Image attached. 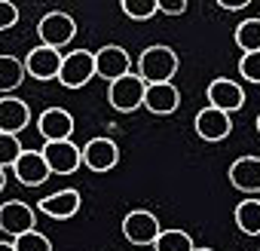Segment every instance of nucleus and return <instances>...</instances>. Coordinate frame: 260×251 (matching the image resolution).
Listing matches in <instances>:
<instances>
[{
	"label": "nucleus",
	"instance_id": "5701e85b",
	"mask_svg": "<svg viewBox=\"0 0 260 251\" xmlns=\"http://www.w3.org/2000/svg\"><path fill=\"white\" fill-rule=\"evenodd\" d=\"M22 144H19V135H10V132H0V169H13L16 160L22 156Z\"/></svg>",
	"mask_w": 260,
	"mask_h": 251
},
{
	"label": "nucleus",
	"instance_id": "4468645a",
	"mask_svg": "<svg viewBox=\"0 0 260 251\" xmlns=\"http://www.w3.org/2000/svg\"><path fill=\"white\" fill-rule=\"evenodd\" d=\"M13 175H16L25 187H40L52 172H49V166H46L43 150H22V156H19L16 166H13Z\"/></svg>",
	"mask_w": 260,
	"mask_h": 251
},
{
	"label": "nucleus",
	"instance_id": "423d86ee",
	"mask_svg": "<svg viewBox=\"0 0 260 251\" xmlns=\"http://www.w3.org/2000/svg\"><path fill=\"white\" fill-rule=\"evenodd\" d=\"M43 156L52 175H74L83 166V150L74 141H46Z\"/></svg>",
	"mask_w": 260,
	"mask_h": 251
},
{
	"label": "nucleus",
	"instance_id": "39448f33",
	"mask_svg": "<svg viewBox=\"0 0 260 251\" xmlns=\"http://www.w3.org/2000/svg\"><path fill=\"white\" fill-rule=\"evenodd\" d=\"M37 34H40L43 46L61 49V46H68V43L74 40V34H77V22H74L68 13H58V10H55V13H46V16L40 19Z\"/></svg>",
	"mask_w": 260,
	"mask_h": 251
},
{
	"label": "nucleus",
	"instance_id": "dca6fc26",
	"mask_svg": "<svg viewBox=\"0 0 260 251\" xmlns=\"http://www.w3.org/2000/svg\"><path fill=\"white\" fill-rule=\"evenodd\" d=\"M80 205H83V199H80V190H74V187L58 190V193H49V196L40 199V211L49 214L52 221H68V217H74V214L80 211Z\"/></svg>",
	"mask_w": 260,
	"mask_h": 251
},
{
	"label": "nucleus",
	"instance_id": "1a4fd4ad",
	"mask_svg": "<svg viewBox=\"0 0 260 251\" xmlns=\"http://www.w3.org/2000/svg\"><path fill=\"white\" fill-rule=\"evenodd\" d=\"M205 95H208V107H217L223 113H233V110L245 107V89L236 80H226V77H214L208 83Z\"/></svg>",
	"mask_w": 260,
	"mask_h": 251
},
{
	"label": "nucleus",
	"instance_id": "c85d7f7f",
	"mask_svg": "<svg viewBox=\"0 0 260 251\" xmlns=\"http://www.w3.org/2000/svg\"><path fill=\"white\" fill-rule=\"evenodd\" d=\"M217 7H220V10H226V13H236V10L248 7V0H236V4H226V0H217Z\"/></svg>",
	"mask_w": 260,
	"mask_h": 251
},
{
	"label": "nucleus",
	"instance_id": "f8f14e48",
	"mask_svg": "<svg viewBox=\"0 0 260 251\" xmlns=\"http://www.w3.org/2000/svg\"><path fill=\"white\" fill-rule=\"evenodd\" d=\"M116 163H119V147H116L113 138L98 135V138L86 141V147H83V166L86 169H92V172H110V169H116Z\"/></svg>",
	"mask_w": 260,
	"mask_h": 251
},
{
	"label": "nucleus",
	"instance_id": "473e14b6",
	"mask_svg": "<svg viewBox=\"0 0 260 251\" xmlns=\"http://www.w3.org/2000/svg\"><path fill=\"white\" fill-rule=\"evenodd\" d=\"M257 132H260V116H257Z\"/></svg>",
	"mask_w": 260,
	"mask_h": 251
},
{
	"label": "nucleus",
	"instance_id": "a878e982",
	"mask_svg": "<svg viewBox=\"0 0 260 251\" xmlns=\"http://www.w3.org/2000/svg\"><path fill=\"white\" fill-rule=\"evenodd\" d=\"M239 74H242V80L260 83V52H248V55H242V61H239Z\"/></svg>",
	"mask_w": 260,
	"mask_h": 251
},
{
	"label": "nucleus",
	"instance_id": "f3484780",
	"mask_svg": "<svg viewBox=\"0 0 260 251\" xmlns=\"http://www.w3.org/2000/svg\"><path fill=\"white\" fill-rule=\"evenodd\" d=\"M28 122H31V107L22 98H13V95L0 98V132L19 135L22 129H28Z\"/></svg>",
	"mask_w": 260,
	"mask_h": 251
},
{
	"label": "nucleus",
	"instance_id": "7ed1b4c3",
	"mask_svg": "<svg viewBox=\"0 0 260 251\" xmlns=\"http://www.w3.org/2000/svg\"><path fill=\"white\" fill-rule=\"evenodd\" d=\"M95 77V52L89 49H74L64 55L61 71H58V83L64 89H80Z\"/></svg>",
	"mask_w": 260,
	"mask_h": 251
},
{
	"label": "nucleus",
	"instance_id": "ddd939ff",
	"mask_svg": "<svg viewBox=\"0 0 260 251\" xmlns=\"http://www.w3.org/2000/svg\"><path fill=\"white\" fill-rule=\"evenodd\" d=\"M37 129L46 141H71L74 135V116L64 107H46L37 116Z\"/></svg>",
	"mask_w": 260,
	"mask_h": 251
},
{
	"label": "nucleus",
	"instance_id": "7c9ffc66",
	"mask_svg": "<svg viewBox=\"0 0 260 251\" xmlns=\"http://www.w3.org/2000/svg\"><path fill=\"white\" fill-rule=\"evenodd\" d=\"M0 251H16V245L13 242H0Z\"/></svg>",
	"mask_w": 260,
	"mask_h": 251
},
{
	"label": "nucleus",
	"instance_id": "6ab92c4d",
	"mask_svg": "<svg viewBox=\"0 0 260 251\" xmlns=\"http://www.w3.org/2000/svg\"><path fill=\"white\" fill-rule=\"evenodd\" d=\"M236 227L245 236H260V199L248 196L245 202L236 205Z\"/></svg>",
	"mask_w": 260,
	"mask_h": 251
},
{
	"label": "nucleus",
	"instance_id": "0eeeda50",
	"mask_svg": "<svg viewBox=\"0 0 260 251\" xmlns=\"http://www.w3.org/2000/svg\"><path fill=\"white\" fill-rule=\"evenodd\" d=\"M37 227V214L28 202L22 199H10L0 205V230H4L7 236H22V233H31Z\"/></svg>",
	"mask_w": 260,
	"mask_h": 251
},
{
	"label": "nucleus",
	"instance_id": "412c9836",
	"mask_svg": "<svg viewBox=\"0 0 260 251\" xmlns=\"http://www.w3.org/2000/svg\"><path fill=\"white\" fill-rule=\"evenodd\" d=\"M236 46L248 55V52H260V19H245L236 28Z\"/></svg>",
	"mask_w": 260,
	"mask_h": 251
},
{
	"label": "nucleus",
	"instance_id": "9d476101",
	"mask_svg": "<svg viewBox=\"0 0 260 251\" xmlns=\"http://www.w3.org/2000/svg\"><path fill=\"white\" fill-rule=\"evenodd\" d=\"M95 74L104 77V80H119L125 74H132V58H128V52L116 43H107L95 52Z\"/></svg>",
	"mask_w": 260,
	"mask_h": 251
},
{
	"label": "nucleus",
	"instance_id": "20e7f679",
	"mask_svg": "<svg viewBox=\"0 0 260 251\" xmlns=\"http://www.w3.org/2000/svg\"><path fill=\"white\" fill-rule=\"evenodd\" d=\"M159 233H162V227H159L156 214L147 211V208L128 211V214L122 217V236L132 242V245H153Z\"/></svg>",
	"mask_w": 260,
	"mask_h": 251
},
{
	"label": "nucleus",
	"instance_id": "a211bd4d",
	"mask_svg": "<svg viewBox=\"0 0 260 251\" xmlns=\"http://www.w3.org/2000/svg\"><path fill=\"white\" fill-rule=\"evenodd\" d=\"M178 104H181V92L175 83H156V86H147V92H144V107L156 116L175 113Z\"/></svg>",
	"mask_w": 260,
	"mask_h": 251
},
{
	"label": "nucleus",
	"instance_id": "2eb2a0df",
	"mask_svg": "<svg viewBox=\"0 0 260 251\" xmlns=\"http://www.w3.org/2000/svg\"><path fill=\"white\" fill-rule=\"evenodd\" d=\"M226 178H230V184H233L236 190H242V193H248V196L260 193V156H239V160L230 166Z\"/></svg>",
	"mask_w": 260,
	"mask_h": 251
},
{
	"label": "nucleus",
	"instance_id": "4be33fe9",
	"mask_svg": "<svg viewBox=\"0 0 260 251\" xmlns=\"http://www.w3.org/2000/svg\"><path fill=\"white\" fill-rule=\"evenodd\" d=\"M193 239L184 230H162L153 242V251H193Z\"/></svg>",
	"mask_w": 260,
	"mask_h": 251
},
{
	"label": "nucleus",
	"instance_id": "6e6552de",
	"mask_svg": "<svg viewBox=\"0 0 260 251\" xmlns=\"http://www.w3.org/2000/svg\"><path fill=\"white\" fill-rule=\"evenodd\" d=\"M61 49H52V46H34L28 55H25V74H31L34 80H58V71H61Z\"/></svg>",
	"mask_w": 260,
	"mask_h": 251
},
{
	"label": "nucleus",
	"instance_id": "b1692460",
	"mask_svg": "<svg viewBox=\"0 0 260 251\" xmlns=\"http://www.w3.org/2000/svg\"><path fill=\"white\" fill-rule=\"evenodd\" d=\"M122 13L132 19V22H147V19H153L159 10H156V0H122Z\"/></svg>",
	"mask_w": 260,
	"mask_h": 251
},
{
	"label": "nucleus",
	"instance_id": "f257e3e1",
	"mask_svg": "<svg viewBox=\"0 0 260 251\" xmlns=\"http://www.w3.org/2000/svg\"><path fill=\"white\" fill-rule=\"evenodd\" d=\"M181 68V58L172 46H147L138 58V77L147 83V86H156V83H172V77L178 74Z\"/></svg>",
	"mask_w": 260,
	"mask_h": 251
},
{
	"label": "nucleus",
	"instance_id": "393cba45",
	"mask_svg": "<svg viewBox=\"0 0 260 251\" xmlns=\"http://www.w3.org/2000/svg\"><path fill=\"white\" fill-rule=\"evenodd\" d=\"M13 245H16V251H52V242H49L43 233H37V230L16 236Z\"/></svg>",
	"mask_w": 260,
	"mask_h": 251
},
{
	"label": "nucleus",
	"instance_id": "c756f323",
	"mask_svg": "<svg viewBox=\"0 0 260 251\" xmlns=\"http://www.w3.org/2000/svg\"><path fill=\"white\" fill-rule=\"evenodd\" d=\"M4 187H7V169H0V193H4Z\"/></svg>",
	"mask_w": 260,
	"mask_h": 251
},
{
	"label": "nucleus",
	"instance_id": "bb28decb",
	"mask_svg": "<svg viewBox=\"0 0 260 251\" xmlns=\"http://www.w3.org/2000/svg\"><path fill=\"white\" fill-rule=\"evenodd\" d=\"M19 22V7L10 0H0V31H10Z\"/></svg>",
	"mask_w": 260,
	"mask_h": 251
},
{
	"label": "nucleus",
	"instance_id": "2f4dec72",
	"mask_svg": "<svg viewBox=\"0 0 260 251\" xmlns=\"http://www.w3.org/2000/svg\"><path fill=\"white\" fill-rule=\"evenodd\" d=\"M193 251H214V248H193Z\"/></svg>",
	"mask_w": 260,
	"mask_h": 251
},
{
	"label": "nucleus",
	"instance_id": "72a5a7b5",
	"mask_svg": "<svg viewBox=\"0 0 260 251\" xmlns=\"http://www.w3.org/2000/svg\"><path fill=\"white\" fill-rule=\"evenodd\" d=\"M257 19H260V16H257Z\"/></svg>",
	"mask_w": 260,
	"mask_h": 251
},
{
	"label": "nucleus",
	"instance_id": "cd10ccee",
	"mask_svg": "<svg viewBox=\"0 0 260 251\" xmlns=\"http://www.w3.org/2000/svg\"><path fill=\"white\" fill-rule=\"evenodd\" d=\"M156 10L166 16H184L187 13V0H178V4H166V0H156Z\"/></svg>",
	"mask_w": 260,
	"mask_h": 251
},
{
	"label": "nucleus",
	"instance_id": "aec40b11",
	"mask_svg": "<svg viewBox=\"0 0 260 251\" xmlns=\"http://www.w3.org/2000/svg\"><path fill=\"white\" fill-rule=\"evenodd\" d=\"M25 80V61L13 58V55H0V92L10 95L13 89H19Z\"/></svg>",
	"mask_w": 260,
	"mask_h": 251
},
{
	"label": "nucleus",
	"instance_id": "f03ea898",
	"mask_svg": "<svg viewBox=\"0 0 260 251\" xmlns=\"http://www.w3.org/2000/svg\"><path fill=\"white\" fill-rule=\"evenodd\" d=\"M144 92H147V83L138 74H125V77H119V80L110 83L107 101L119 113H135L138 107H144Z\"/></svg>",
	"mask_w": 260,
	"mask_h": 251
},
{
	"label": "nucleus",
	"instance_id": "9b49d317",
	"mask_svg": "<svg viewBox=\"0 0 260 251\" xmlns=\"http://www.w3.org/2000/svg\"><path fill=\"white\" fill-rule=\"evenodd\" d=\"M193 129H196V135L202 141L214 144V141H223L233 132V119H230V113H223L217 107H202L196 113V119H193Z\"/></svg>",
	"mask_w": 260,
	"mask_h": 251
}]
</instances>
